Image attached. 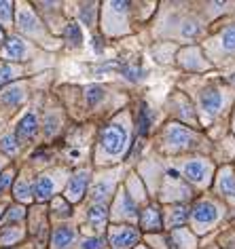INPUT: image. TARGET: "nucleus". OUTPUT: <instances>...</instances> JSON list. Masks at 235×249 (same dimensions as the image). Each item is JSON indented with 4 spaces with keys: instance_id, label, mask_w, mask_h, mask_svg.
Returning a JSON list of instances; mask_svg holds the SVG:
<instances>
[{
    "instance_id": "f257e3e1",
    "label": "nucleus",
    "mask_w": 235,
    "mask_h": 249,
    "mask_svg": "<svg viewBox=\"0 0 235 249\" xmlns=\"http://www.w3.org/2000/svg\"><path fill=\"white\" fill-rule=\"evenodd\" d=\"M100 146H102V150L106 152L108 157H119V154L125 150V146H127V131H125V127L119 124V123H110L108 127L102 131Z\"/></svg>"
},
{
    "instance_id": "f03ea898",
    "label": "nucleus",
    "mask_w": 235,
    "mask_h": 249,
    "mask_svg": "<svg viewBox=\"0 0 235 249\" xmlns=\"http://www.w3.org/2000/svg\"><path fill=\"white\" fill-rule=\"evenodd\" d=\"M218 215H220L218 207L210 201H199L193 207V211H191V220H193L195 228H199V230L210 228V224H214L218 220Z\"/></svg>"
},
{
    "instance_id": "7ed1b4c3",
    "label": "nucleus",
    "mask_w": 235,
    "mask_h": 249,
    "mask_svg": "<svg viewBox=\"0 0 235 249\" xmlns=\"http://www.w3.org/2000/svg\"><path fill=\"white\" fill-rule=\"evenodd\" d=\"M182 171H184V176H187V179H191V182L208 184L212 167H210V163L203 160V159H193V160H187V163L182 165Z\"/></svg>"
},
{
    "instance_id": "20e7f679",
    "label": "nucleus",
    "mask_w": 235,
    "mask_h": 249,
    "mask_svg": "<svg viewBox=\"0 0 235 249\" xmlns=\"http://www.w3.org/2000/svg\"><path fill=\"white\" fill-rule=\"evenodd\" d=\"M30 55V47L26 40H21L20 36H11V38L4 42L2 47V57L9 59V61H21V59H28Z\"/></svg>"
},
{
    "instance_id": "39448f33",
    "label": "nucleus",
    "mask_w": 235,
    "mask_h": 249,
    "mask_svg": "<svg viewBox=\"0 0 235 249\" xmlns=\"http://www.w3.org/2000/svg\"><path fill=\"white\" fill-rule=\"evenodd\" d=\"M165 138H168L170 146H174V148H189V146H195L197 144L195 135L191 133L187 127H182V124H170Z\"/></svg>"
},
{
    "instance_id": "423d86ee",
    "label": "nucleus",
    "mask_w": 235,
    "mask_h": 249,
    "mask_svg": "<svg viewBox=\"0 0 235 249\" xmlns=\"http://www.w3.org/2000/svg\"><path fill=\"white\" fill-rule=\"evenodd\" d=\"M87 182H89V173L87 171L74 173V176L70 178V182H68V186H66L68 201H72V203L81 201L83 195H85V190H87Z\"/></svg>"
},
{
    "instance_id": "0eeeda50",
    "label": "nucleus",
    "mask_w": 235,
    "mask_h": 249,
    "mask_svg": "<svg viewBox=\"0 0 235 249\" xmlns=\"http://www.w3.org/2000/svg\"><path fill=\"white\" fill-rule=\"evenodd\" d=\"M110 243L119 249L132 247L134 243H138V232L129 226H115L110 230Z\"/></svg>"
},
{
    "instance_id": "6e6552de",
    "label": "nucleus",
    "mask_w": 235,
    "mask_h": 249,
    "mask_svg": "<svg viewBox=\"0 0 235 249\" xmlns=\"http://www.w3.org/2000/svg\"><path fill=\"white\" fill-rule=\"evenodd\" d=\"M17 26H20V30L26 34H39V30H40L39 19H36V15L28 7L20 9V13H17Z\"/></svg>"
},
{
    "instance_id": "1a4fd4ad",
    "label": "nucleus",
    "mask_w": 235,
    "mask_h": 249,
    "mask_svg": "<svg viewBox=\"0 0 235 249\" xmlns=\"http://www.w3.org/2000/svg\"><path fill=\"white\" fill-rule=\"evenodd\" d=\"M201 108L208 112V114H216L222 108V93L216 89H208L201 93Z\"/></svg>"
},
{
    "instance_id": "9d476101",
    "label": "nucleus",
    "mask_w": 235,
    "mask_h": 249,
    "mask_svg": "<svg viewBox=\"0 0 235 249\" xmlns=\"http://www.w3.org/2000/svg\"><path fill=\"white\" fill-rule=\"evenodd\" d=\"M36 129H39V121H36V114L34 112H28L26 116L21 118L20 127H17V138L20 140H32Z\"/></svg>"
},
{
    "instance_id": "9b49d317",
    "label": "nucleus",
    "mask_w": 235,
    "mask_h": 249,
    "mask_svg": "<svg viewBox=\"0 0 235 249\" xmlns=\"http://www.w3.org/2000/svg\"><path fill=\"white\" fill-rule=\"evenodd\" d=\"M34 192L39 201H49L55 192V179L51 176H40L34 184Z\"/></svg>"
},
{
    "instance_id": "f8f14e48",
    "label": "nucleus",
    "mask_w": 235,
    "mask_h": 249,
    "mask_svg": "<svg viewBox=\"0 0 235 249\" xmlns=\"http://www.w3.org/2000/svg\"><path fill=\"white\" fill-rule=\"evenodd\" d=\"M23 97H26V91H23V87L21 85H13V87H9V89L4 91L2 95H0V102L7 104V106H17V104L23 102Z\"/></svg>"
},
{
    "instance_id": "ddd939ff",
    "label": "nucleus",
    "mask_w": 235,
    "mask_h": 249,
    "mask_svg": "<svg viewBox=\"0 0 235 249\" xmlns=\"http://www.w3.org/2000/svg\"><path fill=\"white\" fill-rule=\"evenodd\" d=\"M140 220H142V226H144L146 230H159L161 228V215H159V211L155 207H146Z\"/></svg>"
},
{
    "instance_id": "4468645a",
    "label": "nucleus",
    "mask_w": 235,
    "mask_h": 249,
    "mask_svg": "<svg viewBox=\"0 0 235 249\" xmlns=\"http://www.w3.org/2000/svg\"><path fill=\"white\" fill-rule=\"evenodd\" d=\"M70 243H74V232L70 228L61 226V228L55 230V234H53V247L55 249H66V247H70Z\"/></svg>"
},
{
    "instance_id": "2eb2a0df",
    "label": "nucleus",
    "mask_w": 235,
    "mask_h": 249,
    "mask_svg": "<svg viewBox=\"0 0 235 249\" xmlns=\"http://www.w3.org/2000/svg\"><path fill=\"white\" fill-rule=\"evenodd\" d=\"M218 188H220V192H225V195L235 196V176H233L231 169H225V171L220 173V178H218Z\"/></svg>"
},
{
    "instance_id": "dca6fc26",
    "label": "nucleus",
    "mask_w": 235,
    "mask_h": 249,
    "mask_svg": "<svg viewBox=\"0 0 235 249\" xmlns=\"http://www.w3.org/2000/svg\"><path fill=\"white\" fill-rule=\"evenodd\" d=\"M172 241H174V249H193V239L189 236L187 230H174L172 234Z\"/></svg>"
},
{
    "instance_id": "f3484780",
    "label": "nucleus",
    "mask_w": 235,
    "mask_h": 249,
    "mask_svg": "<svg viewBox=\"0 0 235 249\" xmlns=\"http://www.w3.org/2000/svg\"><path fill=\"white\" fill-rule=\"evenodd\" d=\"M117 213H119L121 217H136V211H134V203L129 201V196L123 192V195L119 196V201H117Z\"/></svg>"
},
{
    "instance_id": "a211bd4d",
    "label": "nucleus",
    "mask_w": 235,
    "mask_h": 249,
    "mask_svg": "<svg viewBox=\"0 0 235 249\" xmlns=\"http://www.w3.org/2000/svg\"><path fill=\"white\" fill-rule=\"evenodd\" d=\"M106 217H108V213H106V207H104V205H94V207L89 209V222L94 224V226H104V224H106Z\"/></svg>"
},
{
    "instance_id": "6ab92c4d",
    "label": "nucleus",
    "mask_w": 235,
    "mask_h": 249,
    "mask_svg": "<svg viewBox=\"0 0 235 249\" xmlns=\"http://www.w3.org/2000/svg\"><path fill=\"white\" fill-rule=\"evenodd\" d=\"M0 148H2V152L15 157V154L20 152V142H17L15 135H2V138H0Z\"/></svg>"
},
{
    "instance_id": "aec40b11",
    "label": "nucleus",
    "mask_w": 235,
    "mask_h": 249,
    "mask_svg": "<svg viewBox=\"0 0 235 249\" xmlns=\"http://www.w3.org/2000/svg\"><path fill=\"white\" fill-rule=\"evenodd\" d=\"M87 104L89 106H96V104H100L102 102V97H104V87L102 85H91V87H87Z\"/></svg>"
},
{
    "instance_id": "412c9836",
    "label": "nucleus",
    "mask_w": 235,
    "mask_h": 249,
    "mask_svg": "<svg viewBox=\"0 0 235 249\" xmlns=\"http://www.w3.org/2000/svg\"><path fill=\"white\" fill-rule=\"evenodd\" d=\"M66 38H68V42L70 45H81L83 42V32H81V28H78V23H70L68 26V30H66Z\"/></svg>"
},
{
    "instance_id": "4be33fe9",
    "label": "nucleus",
    "mask_w": 235,
    "mask_h": 249,
    "mask_svg": "<svg viewBox=\"0 0 235 249\" xmlns=\"http://www.w3.org/2000/svg\"><path fill=\"white\" fill-rule=\"evenodd\" d=\"M220 42H222V49L225 51H235V26L227 28L220 36Z\"/></svg>"
},
{
    "instance_id": "5701e85b",
    "label": "nucleus",
    "mask_w": 235,
    "mask_h": 249,
    "mask_svg": "<svg viewBox=\"0 0 235 249\" xmlns=\"http://www.w3.org/2000/svg\"><path fill=\"white\" fill-rule=\"evenodd\" d=\"M17 74H20V68H15V66H9V64H4V66H0V87H2L4 83H9V80H13Z\"/></svg>"
},
{
    "instance_id": "b1692460",
    "label": "nucleus",
    "mask_w": 235,
    "mask_h": 249,
    "mask_svg": "<svg viewBox=\"0 0 235 249\" xmlns=\"http://www.w3.org/2000/svg\"><path fill=\"white\" fill-rule=\"evenodd\" d=\"M180 32H182V36H187V38H195V36L201 32V28H199V23H197V21L189 19V21H184V23H182Z\"/></svg>"
},
{
    "instance_id": "393cba45",
    "label": "nucleus",
    "mask_w": 235,
    "mask_h": 249,
    "mask_svg": "<svg viewBox=\"0 0 235 249\" xmlns=\"http://www.w3.org/2000/svg\"><path fill=\"white\" fill-rule=\"evenodd\" d=\"M187 215L189 213H187V209H184V207H176L174 211H172L168 224H170V226H182L184 220H187Z\"/></svg>"
},
{
    "instance_id": "a878e982",
    "label": "nucleus",
    "mask_w": 235,
    "mask_h": 249,
    "mask_svg": "<svg viewBox=\"0 0 235 249\" xmlns=\"http://www.w3.org/2000/svg\"><path fill=\"white\" fill-rule=\"evenodd\" d=\"M17 239H21V230H17V228H7L0 234V243H2V245H11V243H15Z\"/></svg>"
},
{
    "instance_id": "bb28decb",
    "label": "nucleus",
    "mask_w": 235,
    "mask_h": 249,
    "mask_svg": "<svg viewBox=\"0 0 235 249\" xmlns=\"http://www.w3.org/2000/svg\"><path fill=\"white\" fill-rule=\"evenodd\" d=\"M30 192H32V188H30V184L26 182V179L15 186V196L20 198V201H30V196H32Z\"/></svg>"
},
{
    "instance_id": "cd10ccee",
    "label": "nucleus",
    "mask_w": 235,
    "mask_h": 249,
    "mask_svg": "<svg viewBox=\"0 0 235 249\" xmlns=\"http://www.w3.org/2000/svg\"><path fill=\"white\" fill-rule=\"evenodd\" d=\"M11 19H13V4L11 2H0V21L11 23Z\"/></svg>"
},
{
    "instance_id": "c85d7f7f",
    "label": "nucleus",
    "mask_w": 235,
    "mask_h": 249,
    "mask_svg": "<svg viewBox=\"0 0 235 249\" xmlns=\"http://www.w3.org/2000/svg\"><path fill=\"white\" fill-rule=\"evenodd\" d=\"M108 190H110V184H108V182H100V184H98L96 188H94V198L102 201V198L108 195Z\"/></svg>"
},
{
    "instance_id": "c756f323",
    "label": "nucleus",
    "mask_w": 235,
    "mask_h": 249,
    "mask_svg": "<svg viewBox=\"0 0 235 249\" xmlns=\"http://www.w3.org/2000/svg\"><path fill=\"white\" fill-rule=\"evenodd\" d=\"M125 78H129V80H140L142 78V70L140 68H134V66H129V68H125Z\"/></svg>"
},
{
    "instance_id": "7c9ffc66",
    "label": "nucleus",
    "mask_w": 235,
    "mask_h": 249,
    "mask_svg": "<svg viewBox=\"0 0 235 249\" xmlns=\"http://www.w3.org/2000/svg\"><path fill=\"white\" fill-rule=\"evenodd\" d=\"M148 131V110L146 106L142 108V114H140V135H144Z\"/></svg>"
},
{
    "instance_id": "2f4dec72",
    "label": "nucleus",
    "mask_w": 235,
    "mask_h": 249,
    "mask_svg": "<svg viewBox=\"0 0 235 249\" xmlns=\"http://www.w3.org/2000/svg\"><path fill=\"white\" fill-rule=\"evenodd\" d=\"M11 182H13V171H4L2 176H0V192L7 188Z\"/></svg>"
},
{
    "instance_id": "473e14b6",
    "label": "nucleus",
    "mask_w": 235,
    "mask_h": 249,
    "mask_svg": "<svg viewBox=\"0 0 235 249\" xmlns=\"http://www.w3.org/2000/svg\"><path fill=\"white\" fill-rule=\"evenodd\" d=\"M85 249H102V239H87L83 243Z\"/></svg>"
},
{
    "instance_id": "72a5a7b5",
    "label": "nucleus",
    "mask_w": 235,
    "mask_h": 249,
    "mask_svg": "<svg viewBox=\"0 0 235 249\" xmlns=\"http://www.w3.org/2000/svg\"><path fill=\"white\" fill-rule=\"evenodd\" d=\"M21 217H23L21 207H13V211H9V220H21Z\"/></svg>"
},
{
    "instance_id": "f704fd0d",
    "label": "nucleus",
    "mask_w": 235,
    "mask_h": 249,
    "mask_svg": "<svg viewBox=\"0 0 235 249\" xmlns=\"http://www.w3.org/2000/svg\"><path fill=\"white\" fill-rule=\"evenodd\" d=\"M2 40H4V34H2V28H0V45H2Z\"/></svg>"
},
{
    "instance_id": "c9c22d12",
    "label": "nucleus",
    "mask_w": 235,
    "mask_h": 249,
    "mask_svg": "<svg viewBox=\"0 0 235 249\" xmlns=\"http://www.w3.org/2000/svg\"><path fill=\"white\" fill-rule=\"evenodd\" d=\"M2 165H4V159H2V157H0V169H2Z\"/></svg>"
},
{
    "instance_id": "e433bc0d",
    "label": "nucleus",
    "mask_w": 235,
    "mask_h": 249,
    "mask_svg": "<svg viewBox=\"0 0 235 249\" xmlns=\"http://www.w3.org/2000/svg\"><path fill=\"white\" fill-rule=\"evenodd\" d=\"M0 215H2V207H0Z\"/></svg>"
},
{
    "instance_id": "4c0bfd02",
    "label": "nucleus",
    "mask_w": 235,
    "mask_h": 249,
    "mask_svg": "<svg viewBox=\"0 0 235 249\" xmlns=\"http://www.w3.org/2000/svg\"><path fill=\"white\" fill-rule=\"evenodd\" d=\"M233 80H235V76H233Z\"/></svg>"
}]
</instances>
